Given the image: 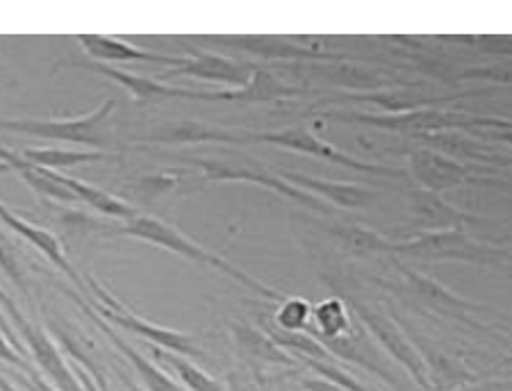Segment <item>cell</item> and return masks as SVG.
<instances>
[{"instance_id":"cell-1","label":"cell","mask_w":512,"mask_h":391,"mask_svg":"<svg viewBox=\"0 0 512 391\" xmlns=\"http://www.w3.org/2000/svg\"><path fill=\"white\" fill-rule=\"evenodd\" d=\"M117 235H126L132 239H139V241H146V244H153L158 248H164V251L169 253H176L180 257H185V260L194 262V264H201V266H210V269L224 273V276L237 280L239 285L251 289L253 294H258L262 298H267V301H285V294H280L278 289L269 287L267 282L258 280L251 273H246L244 269H239V266L230 264L224 257H219L217 253L208 251V248L198 246L196 241L189 239L187 235H183L178 228H173L171 223L158 219V216H148V214H137L135 219H130L126 226L117 230Z\"/></svg>"},{"instance_id":"cell-2","label":"cell","mask_w":512,"mask_h":391,"mask_svg":"<svg viewBox=\"0 0 512 391\" xmlns=\"http://www.w3.org/2000/svg\"><path fill=\"white\" fill-rule=\"evenodd\" d=\"M328 119L342 123H362V126L396 132V135H437L449 130H499L506 126V119L499 116H478L465 110H442V107H428V110L412 112H326Z\"/></svg>"},{"instance_id":"cell-3","label":"cell","mask_w":512,"mask_h":391,"mask_svg":"<svg viewBox=\"0 0 512 391\" xmlns=\"http://www.w3.org/2000/svg\"><path fill=\"white\" fill-rule=\"evenodd\" d=\"M85 287L89 291L87 303L92 305V310L101 316L105 323H110L112 328L132 332V335L151 341L155 348H162V351H169L183 357H203V351L198 348L194 337L187 335V332L162 328L146 319H139L135 312H130L126 305L119 303L117 298H114L110 291H107L101 282L94 278H87Z\"/></svg>"},{"instance_id":"cell-4","label":"cell","mask_w":512,"mask_h":391,"mask_svg":"<svg viewBox=\"0 0 512 391\" xmlns=\"http://www.w3.org/2000/svg\"><path fill=\"white\" fill-rule=\"evenodd\" d=\"M117 101L107 98L94 112L76 119H0V130L19 132V135L69 141V144L89 146L92 151H107L112 144V137L107 135V121Z\"/></svg>"},{"instance_id":"cell-5","label":"cell","mask_w":512,"mask_h":391,"mask_svg":"<svg viewBox=\"0 0 512 391\" xmlns=\"http://www.w3.org/2000/svg\"><path fill=\"white\" fill-rule=\"evenodd\" d=\"M0 310H3L7 323L12 326L14 335L19 337L23 348L28 351L30 364L35 362L57 391H85L69 362L64 360L60 346L46 335V330L41 328L39 323L30 321L28 316L16 307L14 298H10V294L3 289H0Z\"/></svg>"},{"instance_id":"cell-6","label":"cell","mask_w":512,"mask_h":391,"mask_svg":"<svg viewBox=\"0 0 512 391\" xmlns=\"http://www.w3.org/2000/svg\"><path fill=\"white\" fill-rule=\"evenodd\" d=\"M392 255L419 262H469L485 264L494 262L501 255L494 248L483 246L481 241L465 235L460 230L449 232H419L392 244Z\"/></svg>"},{"instance_id":"cell-7","label":"cell","mask_w":512,"mask_h":391,"mask_svg":"<svg viewBox=\"0 0 512 391\" xmlns=\"http://www.w3.org/2000/svg\"><path fill=\"white\" fill-rule=\"evenodd\" d=\"M251 141L253 144H271V146L283 148V151L317 157V160H324V162L337 164V166H346V169L367 173V176H378V178H399L401 176V171L390 169V166L371 164V162L358 160V157L340 151V148L328 144V141H324V139H319L315 132L303 128V126L285 128L278 132H253Z\"/></svg>"},{"instance_id":"cell-8","label":"cell","mask_w":512,"mask_h":391,"mask_svg":"<svg viewBox=\"0 0 512 391\" xmlns=\"http://www.w3.org/2000/svg\"><path fill=\"white\" fill-rule=\"evenodd\" d=\"M351 312L353 316H358L362 326L371 332V337H374L378 344H381L385 351L408 371V376L421 391H433L431 376H428V364L424 362V357H421L417 346L412 344L406 337V332L396 326L390 316L378 310H371L369 305L360 301H351Z\"/></svg>"},{"instance_id":"cell-9","label":"cell","mask_w":512,"mask_h":391,"mask_svg":"<svg viewBox=\"0 0 512 391\" xmlns=\"http://www.w3.org/2000/svg\"><path fill=\"white\" fill-rule=\"evenodd\" d=\"M189 164L198 166L203 171L205 182H249V185L276 191L278 196L287 198V201H294L303 207H310V210L330 214L333 207L321 203L319 198L305 194L299 187L289 185L283 176H274V173L264 171L262 166L253 164H233V162H219V160H192Z\"/></svg>"},{"instance_id":"cell-10","label":"cell","mask_w":512,"mask_h":391,"mask_svg":"<svg viewBox=\"0 0 512 391\" xmlns=\"http://www.w3.org/2000/svg\"><path fill=\"white\" fill-rule=\"evenodd\" d=\"M394 266L399 269V273L403 276V282H406V289L410 291L412 298H417L421 305L431 307L433 312L449 316V319H456L465 326H478V321L474 319V310H478V305L469 298L456 294L449 287H444L442 282H437L433 278L424 276L410 266L401 264L394 260Z\"/></svg>"},{"instance_id":"cell-11","label":"cell","mask_w":512,"mask_h":391,"mask_svg":"<svg viewBox=\"0 0 512 391\" xmlns=\"http://www.w3.org/2000/svg\"><path fill=\"white\" fill-rule=\"evenodd\" d=\"M71 66H76V69L98 73V76L117 82V85L126 89L137 103L173 101V98H180V101H203V103L208 101V91L173 87V85H167V82H162V80L146 78V76H139V73L117 69V66H112V64H101V62L87 60V62H71Z\"/></svg>"},{"instance_id":"cell-12","label":"cell","mask_w":512,"mask_h":391,"mask_svg":"<svg viewBox=\"0 0 512 391\" xmlns=\"http://www.w3.org/2000/svg\"><path fill=\"white\" fill-rule=\"evenodd\" d=\"M408 169L419 182L421 191L442 196L444 191L458 189L472 180V173L462 162L451 160L435 148H415L408 153Z\"/></svg>"},{"instance_id":"cell-13","label":"cell","mask_w":512,"mask_h":391,"mask_svg":"<svg viewBox=\"0 0 512 391\" xmlns=\"http://www.w3.org/2000/svg\"><path fill=\"white\" fill-rule=\"evenodd\" d=\"M66 294H69L71 301L89 316V321H92L94 326L101 330L107 339H110V344L117 348L123 357H126L132 369H135V373L139 376V380H142L146 391H185L176 380L169 376V373H164L160 366H155L151 360H146V357L139 353L135 346H130L128 341L110 326V323H105L101 316L92 310V305L87 303V298H82L80 294H73V291H66Z\"/></svg>"},{"instance_id":"cell-14","label":"cell","mask_w":512,"mask_h":391,"mask_svg":"<svg viewBox=\"0 0 512 391\" xmlns=\"http://www.w3.org/2000/svg\"><path fill=\"white\" fill-rule=\"evenodd\" d=\"M253 132L244 128H224L201 121H173L148 137V144H253Z\"/></svg>"},{"instance_id":"cell-15","label":"cell","mask_w":512,"mask_h":391,"mask_svg":"<svg viewBox=\"0 0 512 391\" xmlns=\"http://www.w3.org/2000/svg\"><path fill=\"white\" fill-rule=\"evenodd\" d=\"M253 73V64L235 62L228 57L212 55V53H194L192 57H183V64L178 69H169L164 78H198L208 82H221L242 89L249 82Z\"/></svg>"},{"instance_id":"cell-16","label":"cell","mask_w":512,"mask_h":391,"mask_svg":"<svg viewBox=\"0 0 512 391\" xmlns=\"http://www.w3.org/2000/svg\"><path fill=\"white\" fill-rule=\"evenodd\" d=\"M410 198V210L412 221H415V235L419 232H449L474 226L478 219L474 214H467L442 201V196L428 194V191H412Z\"/></svg>"},{"instance_id":"cell-17","label":"cell","mask_w":512,"mask_h":391,"mask_svg":"<svg viewBox=\"0 0 512 391\" xmlns=\"http://www.w3.org/2000/svg\"><path fill=\"white\" fill-rule=\"evenodd\" d=\"M0 223H5V226L14 230L16 235L30 241V244L35 246L37 251H41V253H44V257H48V262H53L57 269L64 273V276H69L73 282H76V287L82 291V294H87V298H89L85 280L78 276L76 266L69 262V257H66L60 239H57L53 232H48V230L39 228V226H32L30 221H26L23 216L12 212L5 203H0Z\"/></svg>"},{"instance_id":"cell-18","label":"cell","mask_w":512,"mask_h":391,"mask_svg":"<svg viewBox=\"0 0 512 391\" xmlns=\"http://www.w3.org/2000/svg\"><path fill=\"white\" fill-rule=\"evenodd\" d=\"M283 178L289 185L299 187L305 194L319 198L321 203H333L342 210H360L374 201L376 194L367 187L355 185V182H333L315 176H305V173H283Z\"/></svg>"},{"instance_id":"cell-19","label":"cell","mask_w":512,"mask_h":391,"mask_svg":"<svg viewBox=\"0 0 512 391\" xmlns=\"http://www.w3.org/2000/svg\"><path fill=\"white\" fill-rule=\"evenodd\" d=\"M78 44L87 57H92V62H139V64H158V66H169V69H178L183 64V57H169V55H158L151 51H144V48L130 46L126 41H119L114 37L105 35H78Z\"/></svg>"},{"instance_id":"cell-20","label":"cell","mask_w":512,"mask_h":391,"mask_svg":"<svg viewBox=\"0 0 512 391\" xmlns=\"http://www.w3.org/2000/svg\"><path fill=\"white\" fill-rule=\"evenodd\" d=\"M303 96L301 89L285 85L276 73L253 64V73L242 89L212 91V103H278Z\"/></svg>"},{"instance_id":"cell-21","label":"cell","mask_w":512,"mask_h":391,"mask_svg":"<svg viewBox=\"0 0 512 391\" xmlns=\"http://www.w3.org/2000/svg\"><path fill=\"white\" fill-rule=\"evenodd\" d=\"M0 164L5 166V173L12 171L16 176H21V180L35 191V194L48 198V201H57V203H78L73 194L66 187H62L60 182L55 180L53 171L41 169V166L30 164L28 160H23L21 153L10 151V148L0 146Z\"/></svg>"},{"instance_id":"cell-22","label":"cell","mask_w":512,"mask_h":391,"mask_svg":"<svg viewBox=\"0 0 512 391\" xmlns=\"http://www.w3.org/2000/svg\"><path fill=\"white\" fill-rule=\"evenodd\" d=\"M214 44L237 48V51L264 57V60H337V55H321L310 48L292 46L285 39L271 37H217Z\"/></svg>"},{"instance_id":"cell-23","label":"cell","mask_w":512,"mask_h":391,"mask_svg":"<svg viewBox=\"0 0 512 391\" xmlns=\"http://www.w3.org/2000/svg\"><path fill=\"white\" fill-rule=\"evenodd\" d=\"M469 96V94H453V96H421L410 94V91H367V94H346L335 98V103H367L376 105L378 110L385 114L396 112H412V110H428V107H437L440 103L456 101V98Z\"/></svg>"},{"instance_id":"cell-24","label":"cell","mask_w":512,"mask_h":391,"mask_svg":"<svg viewBox=\"0 0 512 391\" xmlns=\"http://www.w3.org/2000/svg\"><path fill=\"white\" fill-rule=\"evenodd\" d=\"M319 344L324 346L326 351L333 355V357H340V360L365 366V369H369L371 373H376L378 378H383L385 382H390V385H394V387L399 385V382H396V378L392 376V373L385 369V364L381 362V357H378L376 346L369 344V341H365V337L360 335L358 328H353V332H349V335H346V337L319 341Z\"/></svg>"},{"instance_id":"cell-25","label":"cell","mask_w":512,"mask_h":391,"mask_svg":"<svg viewBox=\"0 0 512 391\" xmlns=\"http://www.w3.org/2000/svg\"><path fill=\"white\" fill-rule=\"evenodd\" d=\"M53 176L62 187L71 191L73 198H76L78 203H85V205L92 207V210L110 216V219L130 221L139 214L135 207L128 205L126 201H121V198H117V196H112L110 191L98 189L94 185H87V182H82L78 178H71V176H64V173H57V171H53Z\"/></svg>"},{"instance_id":"cell-26","label":"cell","mask_w":512,"mask_h":391,"mask_svg":"<svg viewBox=\"0 0 512 391\" xmlns=\"http://www.w3.org/2000/svg\"><path fill=\"white\" fill-rule=\"evenodd\" d=\"M353 312L349 310L340 296H330L319 305H312V321H315V328H308L317 341H328V339H340L353 332Z\"/></svg>"},{"instance_id":"cell-27","label":"cell","mask_w":512,"mask_h":391,"mask_svg":"<svg viewBox=\"0 0 512 391\" xmlns=\"http://www.w3.org/2000/svg\"><path fill=\"white\" fill-rule=\"evenodd\" d=\"M23 160L30 164L41 166V169L48 171H64L71 169V166H82L92 164L101 160H112V153L105 151H92V148H26L21 153Z\"/></svg>"},{"instance_id":"cell-28","label":"cell","mask_w":512,"mask_h":391,"mask_svg":"<svg viewBox=\"0 0 512 391\" xmlns=\"http://www.w3.org/2000/svg\"><path fill=\"white\" fill-rule=\"evenodd\" d=\"M233 335H235L237 346L242 348L246 355H251L253 360L287 364V366L294 364V357L285 353L283 348H280L276 341L260 328H253L249 323H233Z\"/></svg>"},{"instance_id":"cell-29","label":"cell","mask_w":512,"mask_h":391,"mask_svg":"<svg viewBox=\"0 0 512 391\" xmlns=\"http://www.w3.org/2000/svg\"><path fill=\"white\" fill-rule=\"evenodd\" d=\"M153 357L160 360L162 366H167V371L176 376V382L180 387H185V391H228L219 380L208 376V373L198 369L196 364L189 362L183 355L162 351V348L153 346Z\"/></svg>"},{"instance_id":"cell-30","label":"cell","mask_w":512,"mask_h":391,"mask_svg":"<svg viewBox=\"0 0 512 391\" xmlns=\"http://www.w3.org/2000/svg\"><path fill=\"white\" fill-rule=\"evenodd\" d=\"M431 144V148L449 155L451 160H476V162H492L494 157L485 153V146L476 144L472 135H465L462 130H449V132H437V135L421 137Z\"/></svg>"},{"instance_id":"cell-31","label":"cell","mask_w":512,"mask_h":391,"mask_svg":"<svg viewBox=\"0 0 512 391\" xmlns=\"http://www.w3.org/2000/svg\"><path fill=\"white\" fill-rule=\"evenodd\" d=\"M333 237L349 248L351 253H365V255H374V253H387L392 255V244L394 241L390 237H383L381 232L360 228V226H346V228H333Z\"/></svg>"},{"instance_id":"cell-32","label":"cell","mask_w":512,"mask_h":391,"mask_svg":"<svg viewBox=\"0 0 512 391\" xmlns=\"http://www.w3.org/2000/svg\"><path fill=\"white\" fill-rule=\"evenodd\" d=\"M312 323V305L301 296H287L274 314L271 326L285 332H305Z\"/></svg>"},{"instance_id":"cell-33","label":"cell","mask_w":512,"mask_h":391,"mask_svg":"<svg viewBox=\"0 0 512 391\" xmlns=\"http://www.w3.org/2000/svg\"><path fill=\"white\" fill-rule=\"evenodd\" d=\"M0 269H3L21 289H26V282H23V273L19 266V257L14 255L10 241H7L3 235H0Z\"/></svg>"},{"instance_id":"cell-34","label":"cell","mask_w":512,"mask_h":391,"mask_svg":"<svg viewBox=\"0 0 512 391\" xmlns=\"http://www.w3.org/2000/svg\"><path fill=\"white\" fill-rule=\"evenodd\" d=\"M10 378L14 382V387H19L23 391H57L51 382L44 380L39 376V373L32 369V371H12Z\"/></svg>"},{"instance_id":"cell-35","label":"cell","mask_w":512,"mask_h":391,"mask_svg":"<svg viewBox=\"0 0 512 391\" xmlns=\"http://www.w3.org/2000/svg\"><path fill=\"white\" fill-rule=\"evenodd\" d=\"M0 362L10 364V366H19V371H32V364L14 351V346L7 341L3 335H0Z\"/></svg>"},{"instance_id":"cell-36","label":"cell","mask_w":512,"mask_h":391,"mask_svg":"<svg viewBox=\"0 0 512 391\" xmlns=\"http://www.w3.org/2000/svg\"><path fill=\"white\" fill-rule=\"evenodd\" d=\"M469 135H476V137H483V139H492V141H503V144H510L512 146V126L510 128H503V130H467Z\"/></svg>"},{"instance_id":"cell-37","label":"cell","mask_w":512,"mask_h":391,"mask_svg":"<svg viewBox=\"0 0 512 391\" xmlns=\"http://www.w3.org/2000/svg\"><path fill=\"white\" fill-rule=\"evenodd\" d=\"M301 391H346L342 387L333 385V382L321 380V378H308L301 382Z\"/></svg>"},{"instance_id":"cell-38","label":"cell","mask_w":512,"mask_h":391,"mask_svg":"<svg viewBox=\"0 0 512 391\" xmlns=\"http://www.w3.org/2000/svg\"><path fill=\"white\" fill-rule=\"evenodd\" d=\"M117 376H119V380H121V385H123V389L126 391H146L144 387H139L135 380H132L130 376H126V373H123L119 366H117Z\"/></svg>"},{"instance_id":"cell-39","label":"cell","mask_w":512,"mask_h":391,"mask_svg":"<svg viewBox=\"0 0 512 391\" xmlns=\"http://www.w3.org/2000/svg\"><path fill=\"white\" fill-rule=\"evenodd\" d=\"M0 391H19L16 389L12 382H10V378L7 376H3V373H0Z\"/></svg>"},{"instance_id":"cell-40","label":"cell","mask_w":512,"mask_h":391,"mask_svg":"<svg viewBox=\"0 0 512 391\" xmlns=\"http://www.w3.org/2000/svg\"><path fill=\"white\" fill-rule=\"evenodd\" d=\"M80 382H82V387H85V391H98V389H96V385H94V382L89 380V378H87L85 373H82V371H80Z\"/></svg>"}]
</instances>
